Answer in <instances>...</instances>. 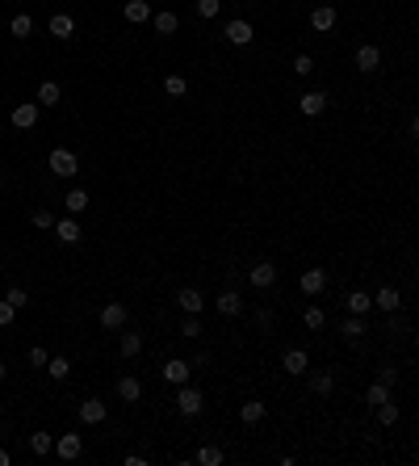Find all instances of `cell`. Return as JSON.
Returning <instances> with one entry per match:
<instances>
[{"label": "cell", "mask_w": 419, "mask_h": 466, "mask_svg": "<svg viewBox=\"0 0 419 466\" xmlns=\"http://www.w3.org/2000/svg\"><path fill=\"white\" fill-rule=\"evenodd\" d=\"M176 411H181L185 420H197L201 411H205V391L193 387V382H181L176 387Z\"/></svg>", "instance_id": "1"}, {"label": "cell", "mask_w": 419, "mask_h": 466, "mask_svg": "<svg viewBox=\"0 0 419 466\" xmlns=\"http://www.w3.org/2000/svg\"><path fill=\"white\" fill-rule=\"evenodd\" d=\"M327 106H331V97H327L323 88H306V93H298V97H294V110H298L302 118H323V114H327Z\"/></svg>", "instance_id": "2"}, {"label": "cell", "mask_w": 419, "mask_h": 466, "mask_svg": "<svg viewBox=\"0 0 419 466\" xmlns=\"http://www.w3.org/2000/svg\"><path fill=\"white\" fill-rule=\"evenodd\" d=\"M46 168L55 173V177H63V181H72L76 173H80V160H76V151H68V147H55L46 155Z\"/></svg>", "instance_id": "3"}, {"label": "cell", "mask_w": 419, "mask_h": 466, "mask_svg": "<svg viewBox=\"0 0 419 466\" xmlns=\"http://www.w3.org/2000/svg\"><path fill=\"white\" fill-rule=\"evenodd\" d=\"M218 34H223V42H227V46H252V38H256V26H252L247 17H231V21H227Z\"/></svg>", "instance_id": "4"}, {"label": "cell", "mask_w": 419, "mask_h": 466, "mask_svg": "<svg viewBox=\"0 0 419 466\" xmlns=\"http://www.w3.org/2000/svg\"><path fill=\"white\" fill-rule=\"evenodd\" d=\"M352 64H356V72H360V76H374V72H382V46H374V42H360V46L352 50Z\"/></svg>", "instance_id": "5"}, {"label": "cell", "mask_w": 419, "mask_h": 466, "mask_svg": "<svg viewBox=\"0 0 419 466\" xmlns=\"http://www.w3.org/2000/svg\"><path fill=\"white\" fill-rule=\"evenodd\" d=\"M210 307H214L223 320H235V315H243V294H239V290H231V286H223Z\"/></svg>", "instance_id": "6"}, {"label": "cell", "mask_w": 419, "mask_h": 466, "mask_svg": "<svg viewBox=\"0 0 419 466\" xmlns=\"http://www.w3.org/2000/svg\"><path fill=\"white\" fill-rule=\"evenodd\" d=\"M298 290H302L306 298H319V294L327 290V269H323V265H310V269H302V278H298Z\"/></svg>", "instance_id": "7"}, {"label": "cell", "mask_w": 419, "mask_h": 466, "mask_svg": "<svg viewBox=\"0 0 419 466\" xmlns=\"http://www.w3.org/2000/svg\"><path fill=\"white\" fill-rule=\"evenodd\" d=\"M306 21H310V30H314V34H323V38H327V34L340 26V13H336V5H314Z\"/></svg>", "instance_id": "8"}, {"label": "cell", "mask_w": 419, "mask_h": 466, "mask_svg": "<svg viewBox=\"0 0 419 466\" xmlns=\"http://www.w3.org/2000/svg\"><path fill=\"white\" fill-rule=\"evenodd\" d=\"M277 278H281V269H277L273 261H256V265L247 269V286H256V290H273Z\"/></svg>", "instance_id": "9"}, {"label": "cell", "mask_w": 419, "mask_h": 466, "mask_svg": "<svg viewBox=\"0 0 419 466\" xmlns=\"http://www.w3.org/2000/svg\"><path fill=\"white\" fill-rule=\"evenodd\" d=\"M160 378L164 382H172V387H181V382H193V366L185 357H168L164 366H160Z\"/></svg>", "instance_id": "10"}, {"label": "cell", "mask_w": 419, "mask_h": 466, "mask_svg": "<svg viewBox=\"0 0 419 466\" xmlns=\"http://www.w3.org/2000/svg\"><path fill=\"white\" fill-rule=\"evenodd\" d=\"M126 320H130V307H126V302H105V307H101V328H105V332L126 328Z\"/></svg>", "instance_id": "11"}, {"label": "cell", "mask_w": 419, "mask_h": 466, "mask_svg": "<svg viewBox=\"0 0 419 466\" xmlns=\"http://www.w3.org/2000/svg\"><path fill=\"white\" fill-rule=\"evenodd\" d=\"M281 370H285L289 378H306V370H310V353H306V349H285V353H281Z\"/></svg>", "instance_id": "12"}, {"label": "cell", "mask_w": 419, "mask_h": 466, "mask_svg": "<svg viewBox=\"0 0 419 466\" xmlns=\"http://www.w3.org/2000/svg\"><path fill=\"white\" fill-rule=\"evenodd\" d=\"M344 311H348V315H365V320H369V311H374V294L365 290V286L348 290V294H344Z\"/></svg>", "instance_id": "13"}, {"label": "cell", "mask_w": 419, "mask_h": 466, "mask_svg": "<svg viewBox=\"0 0 419 466\" xmlns=\"http://www.w3.org/2000/svg\"><path fill=\"white\" fill-rule=\"evenodd\" d=\"M176 307L185 311V315H201L210 302H205V294H201L197 286H181V290H176Z\"/></svg>", "instance_id": "14"}, {"label": "cell", "mask_w": 419, "mask_h": 466, "mask_svg": "<svg viewBox=\"0 0 419 466\" xmlns=\"http://www.w3.org/2000/svg\"><path fill=\"white\" fill-rule=\"evenodd\" d=\"M398 307H402V294H398L390 282H382V286L374 290V311H382V315H394Z\"/></svg>", "instance_id": "15"}, {"label": "cell", "mask_w": 419, "mask_h": 466, "mask_svg": "<svg viewBox=\"0 0 419 466\" xmlns=\"http://www.w3.org/2000/svg\"><path fill=\"white\" fill-rule=\"evenodd\" d=\"M38 101H21V106H13V114H9V122L17 126V130H34L38 126Z\"/></svg>", "instance_id": "16"}, {"label": "cell", "mask_w": 419, "mask_h": 466, "mask_svg": "<svg viewBox=\"0 0 419 466\" xmlns=\"http://www.w3.org/2000/svg\"><path fill=\"white\" fill-rule=\"evenodd\" d=\"M265 416H269V403H265V399H243V403H239V420H243L247 429H256Z\"/></svg>", "instance_id": "17"}, {"label": "cell", "mask_w": 419, "mask_h": 466, "mask_svg": "<svg viewBox=\"0 0 419 466\" xmlns=\"http://www.w3.org/2000/svg\"><path fill=\"white\" fill-rule=\"evenodd\" d=\"M55 454H59L63 462H76V458L84 454V437H80V433H59V441H55Z\"/></svg>", "instance_id": "18"}, {"label": "cell", "mask_w": 419, "mask_h": 466, "mask_svg": "<svg viewBox=\"0 0 419 466\" xmlns=\"http://www.w3.org/2000/svg\"><path fill=\"white\" fill-rule=\"evenodd\" d=\"M76 416H80V425H101L105 416H110V403H101V399H84V403L76 407Z\"/></svg>", "instance_id": "19"}, {"label": "cell", "mask_w": 419, "mask_h": 466, "mask_svg": "<svg viewBox=\"0 0 419 466\" xmlns=\"http://www.w3.org/2000/svg\"><path fill=\"white\" fill-rule=\"evenodd\" d=\"M50 231H55L59 244H80V240H84V227H80L76 219H55V227H50Z\"/></svg>", "instance_id": "20"}, {"label": "cell", "mask_w": 419, "mask_h": 466, "mask_svg": "<svg viewBox=\"0 0 419 466\" xmlns=\"http://www.w3.org/2000/svg\"><path fill=\"white\" fill-rule=\"evenodd\" d=\"M151 26H155V34H160V38H172L181 30V17L172 9H160V13H151Z\"/></svg>", "instance_id": "21"}, {"label": "cell", "mask_w": 419, "mask_h": 466, "mask_svg": "<svg viewBox=\"0 0 419 466\" xmlns=\"http://www.w3.org/2000/svg\"><path fill=\"white\" fill-rule=\"evenodd\" d=\"M189 462H197V466H223V462H227V449H218V445H197V449L189 454Z\"/></svg>", "instance_id": "22"}, {"label": "cell", "mask_w": 419, "mask_h": 466, "mask_svg": "<svg viewBox=\"0 0 419 466\" xmlns=\"http://www.w3.org/2000/svg\"><path fill=\"white\" fill-rule=\"evenodd\" d=\"M302 328H306V332H323V328H327V307L310 302V307L302 311Z\"/></svg>", "instance_id": "23"}, {"label": "cell", "mask_w": 419, "mask_h": 466, "mask_svg": "<svg viewBox=\"0 0 419 466\" xmlns=\"http://www.w3.org/2000/svg\"><path fill=\"white\" fill-rule=\"evenodd\" d=\"M34 101H38V106H50V110H55L59 101H63V88H59V80H42V84H38V97H34Z\"/></svg>", "instance_id": "24"}, {"label": "cell", "mask_w": 419, "mask_h": 466, "mask_svg": "<svg viewBox=\"0 0 419 466\" xmlns=\"http://www.w3.org/2000/svg\"><path fill=\"white\" fill-rule=\"evenodd\" d=\"M46 30H50V34H55L59 42H68V38L76 34V21H72V13H55V17H50V21H46Z\"/></svg>", "instance_id": "25"}, {"label": "cell", "mask_w": 419, "mask_h": 466, "mask_svg": "<svg viewBox=\"0 0 419 466\" xmlns=\"http://www.w3.org/2000/svg\"><path fill=\"white\" fill-rule=\"evenodd\" d=\"M122 13H126V21H130V26H143V21H151V5H147V0H126V5H122Z\"/></svg>", "instance_id": "26"}, {"label": "cell", "mask_w": 419, "mask_h": 466, "mask_svg": "<svg viewBox=\"0 0 419 466\" xmlns=\"http://www.w3.org/2000/svg\"><path fill=\"white\" fill-rule=\"evenodd\" d=\"M306 374H310V370H306ZM331 391H336V374H331V370H327V374H323V370H319V374H310V395L327 399Z\"/></svg>", "instance_id": "27"}, {"label": "cell", "mask_w": 419, "mask_h": 466, "mask_svg": "<svg viewBox=\"0 0 419 466\" xmlns=\"http://www.w3.org/2000/svg\"><path fill=\"white\" fill-rule=\"evenodd\" d=\"M340 336H348V340L369 336V320H365V315H348V320L340 324Z\"/></svg>", "instance_id": "28"}, {"label": "cell", "mask_w": 419, "mask_h": 466, "mask_svg": "<svg viewBox=\"0 0 419 466\" xmlns=\"http://www.w3.org/2000/svg\"><path fill=\"white\" fill-rule=\"evenodd\" d=\"M164 97H172V101H181V97H189V80L181 76V72H172V76H164Z\"/></svg>", "instance_id": "29"}, {"label": "cell", "mask_w": 419, "mask_h": 466, "mask_svg": "<svg viewBox=\"0 0 419 466\" xmlns=\"http://www.w3.org/2000/svg\"><path fill=\"white\" fill-rule=\"evenodd\" d=\"M118 399H126V403H139V399H143V382H139L134 374L118 378Z\"/></svg>", "instance_id": "30"}, {"label": "cell", "mask_w": 419, "mask_h": 466, "mask_svg": "<svg viewBox=\"0 0 419 466\" xmlns=\"http://www.w3.org/2000/svg\"><path fill=\"white\" fill-rule=\"evenodd\" d=\"M374 411H378V425H382V429H394V425H398V416H402V411H398V403H394V399L378 403Z\"/></svg>", "instance_id": "31"}, {"label": "cell", "mask_w": 419, "mask_h": 466, "mask_svg": "<svg viewBox=\"0 0 419 466\" xmlns=\"http://www.w3.org/2000/svg\"><path fill=\"white\" fill-rule=\"evenodd\" d=\"M118 353H122L126 361H134V357L143 353V332H126V336L118 340Z\"/></svg>", "instance_id": "32"}, {"label": "cell", "mask_w": 419, "mask_h": 466, "mask_svg": "<svg viewBox=\"0 0 419 466\" xmlns=\"http://www.w3.org/2000/svg\"><path fill=\"white\" fill-rule=\"evenodd\" d=\"M63 206H68V215H84L88 206H92V197H88V189H72V193L63 197Z\"/></svg>", "instance_id": "33"}, {"label": "cell", "mask_w": 419, "mask_h": 466, "mask_svg": "<svg viewBox=\"0 0 419 466\" xmlns=\"http://www.w3.org/2000/svg\"><path fill=\"white\" fill-rule=\"evenodd\" d=\"M386 399H394V395H390V387H386L382 378L365 387V407H378V403H386Z\"/></svg>", "instance_id": "34"}, {"label": "cell", "mask_w": 419, "mask_h": 466, "mask_svg": "<svg viewBox=\"0 0 419 466\" xmlns=\"http://www.w3.org/2000/svg\"><path fill=\"white\" fill-rule=\"evenodd\" d=\"M30 449H34L38 458H46L50 449H55V433H46V429H38V433H30Z\"/></svg>", "instance_id": "35"}, {"label": "cell", "mask_w": 419, "mask_h": 466, "mask_svg": "<svg viewBox=\"0 0 419 466\" xmlns=\"http://www.w3.org/2000/svg\"><path fill=\"white\" fill-rule=\"evenodd\" d=\"M193 13H197L201 21H214V17L223 13V0H193Z\"/></svg>", "instance_id": "36"}, {"label": "cell", "mask_w": 419, "mask_h": 466, "mask_svg": "<svg viewBox=\"0 0 419 466\" xmlns=\"http://www.w3.org/2000/svg\"><path fill=\"white\" fill-rule=\"evenodd\" d=\"M9 34H13V38H30V34H34V17H30V13H17V17L9 21Z\"/></svg>", "instance_id": "37"}, {"label": "cell", "mask_w": 419, "mask_h": 466, "mask_svg": "<svg viewBox=\"0 0 419 466\" xmlns=\"http://www.w3.org/2000/svg\"><path fill=\"white\" fill-rule=\"evenodd\" d=\"M176 332H181V340H197V336H205V332H201V315H185Z\"/></svg>", "instance_id": "38"}, {"label": "cell", "mask_w": 419, "mask_h": 466, "mask_svg": "<svg viewBox=\"0 0 419 466\" xmlns=\"http://www.w3.org/2000/svg\"><path fill=\"white\" fill-rule=\"evenodd\" d=\"M46 374L55 378V382H63V378L72 374V361H68V357H50V361H46Z\"/></svg>", "instance_id": "39"}, {"label": "cell", "mask_w": 419, "mask_h": 466, "mask_svg": "<svg viewBox=\"0 0 419 466\" xmlns=\"http://www.w3.org/2000/svg\"><path fill=\"white\" fill-rule=\"evenodd\" d=\"M289 68H294V76H298V80H306V76L314 72V59H310L306 50H302V55H294V64H289Z\"/></svg>", "instance_id": "40"}, {"label": "cell", "mask_w": 419, "mask_h": 466, "mask_svg": "<svg viewBox=\"0 0 419 466\" xmlns=\"http://www.w3.org/2000/svg\"><path fill=\"white\" fill-rule=\"evenodd\" d=\"M30 223H34L38 231H50V227H55V215H50V211H34V215H30Z\"/></svg>", "instance_id": "41"}, {"label": "cell", "mask_w": 419, "mask_h": 466, "mask_svg": "<svg viewBox=\"0 0 419 466\" xmlns=\"http://www.w3.org/2000/svg\"><path fill=\"white\" fill-rule=\"evenodd\" d=\"M5 302H13V307H17V311H21V307H25V302H30V294H25V290H21V286H9V290H5Z\"/></svg>", "instance_id": "42"}, {"label": "cell", "mask_w": 419, "mask_h": 466, "mask_svg": "<svg viewBox=\"0 0 419 466\" xmlns=\"http://www.w3.org/2000/svg\"><path fill=\"white\" fill-rule=\"evenodd\" d=\"M25 357H30V366H34V370H46V361H50V357H46V349H42V344H34V349H30V353H25Z\"/></svg>", "instance_id": "43"}, {"label": "cell", "mask_w": 419, "mask_h": 466, "mask_svg": "<svg viewBox=\"0 0 419 466\" xmlns=\"http://www.w3.org/2000/svg\"><path fill=\"white\" fill-rule=\"evenodd\" d=\"M13 315H17V307H13V302H0V328H9Z\"/></svg>", "instance_id": "44"}, {"label": "cell", "mask_w": 419, "mask_h": 466, "mask_svg": "<svg viewBox=\"0 0 419 466\" xmlns=\"http://www.w3.org/2000/svg\"><path fill=\"white\" fill-rule=\"evenodd\" d=\"M9 462H13V454H9V449H0V466H9Z\"/></svg>", "instance_id": "45"}, {"label": "cell", "mask_w": 419, "mask_h": 466, "mask_svg": "<svg viewBox=\"0 0 419 466\" xmlns=\"http://www.w3.org/2000/svg\"><path fill=\"white\" fill-rule=\"evenodd\" d=\"M5 374H9V370H5V361H0V382H5Z\"/></svg>", "instance_id": "46"}, {"label": "cell", "mask_w": 419, "mask_h": 466, "mask_svg": "<svg viewBox=\"0 0 419 466\" xmlns=\"http://www.w3.org/2000/svg\"><path fill=\"white\" fill-rule=\"evenodd\" d=\"M319 5H336V0H319Z\"/></svg>", "instance_id": "47"}, {"label": "cell", "mask_w": 419, "mask_h": 466, "mask_svg": "<svg viewBox=\"0 0 419 466\" xmlns=\"http://www.w3.org/2000/svg\"><path fill=\"white\" fill-rule=\"evenodd\" d=\"M0 261H5V248H0Z\"/></svg>", "instance_id": "48"}]
</instances>
